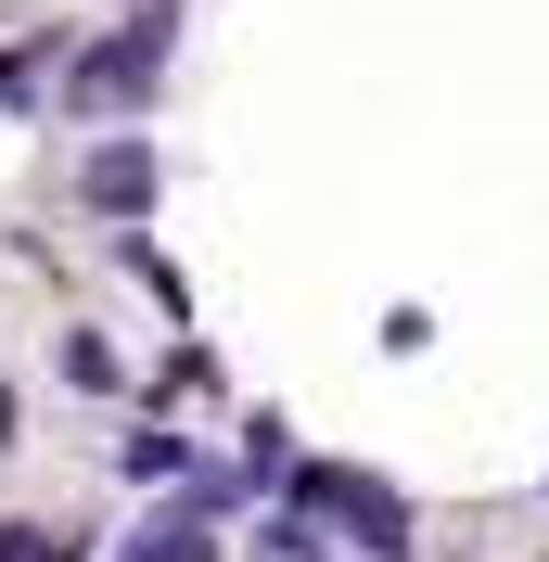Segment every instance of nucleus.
I'll return each instance as SVG.
<instances>
[{"mask_svg":"<svg viewBox=\"0 0 549 562\" xmlns=\"http://www.w3.org/2000/svg\"><path fill=\"white\" fill-rule=\"evenodd\" d=\"M167 13H179V0H154V13L115 26V38H90L77 77H65V103L77 115H141V103H154V65H167Z\"/></svg>","mask_w":549,"mask_h":562,"instance_id":"1","label":"nucleus"},{"mask_svg":"<svg viewBox=\"0 0 549 562\" xmlns=\"http://www.w3.org/2000/svg\"><path fill=\"white\" fill-rule=\"evenodd\" d=\"M294 512H333L345 537H371L383 562L410 550V498H383L371 473H345V460H307V473H294Z\"/></svg>","mask_w":549,"mask_h":562,"instance_id":"2","label":"nucleus"},{"mask_svg":"<svg viewBox=\"0 0 549 562\" xmlns=\"http://www.w3.org/2000/svg\"><path fill=\"white\" fill-rule=\"evenodd\" d=\"M77 192H90L103 217H141V205H154V154H141V140H103V154L77 167Z\"/></svg>","mask_w":549,"mask_h":562,"instance_id":"3","label":"nucleus"},{"mask_svg":"<svg viewBox=\"0 0 549 562\" xmlns=\"http://www.w3.org/2000/svg\"><path fill=\"white\" fill-rule=\"evenodd\" d=\"M115 562H205V512H167V525H141Z\"/></svg>","mask_w":549,"mask_h":562,"instance_id":"4","label":"nucleus"},{"mask_svg":"<svg viewBox=\"0 0 549 562\" xmlns=\"http://www.w3.org/2000/svg\"><path fill=\"white\" fill-rule=\"evenodd\" d=\"M65 384H77V396H115L128 371H115V346H103V333H65Z\"/></svg>","mask_w":549,"mask_h":562,"instance_id":"5","label":"nucleus"},{"mask_svg":"<svg viewBox=\"0 0 549 562\" xmlns=\"http://www.w3.org/2000/svg\"><path fill=\"white\" fill-rule=\"evenodd\" d=\"M0 562H77V537H52V525H0Z\"/></svg>","mask_w":549,"mask_h":562,"instance_id":"6","label":"nucleus"},{"mask_svg":"<svg viewBox=\"0 0 549 562\" xmlns=\"http://www.w3.org/2000/svg\"><path fill=\"white\" fill-rule=\"evenodd\" d=\"M26 90H38V65H26V52H13V65H0V103H26Z\"/></svg>","mask_w":549,"mask_h":562,"instance_id":"7","label":"nucleus"}]
</instances>
